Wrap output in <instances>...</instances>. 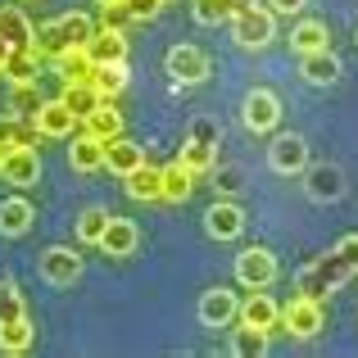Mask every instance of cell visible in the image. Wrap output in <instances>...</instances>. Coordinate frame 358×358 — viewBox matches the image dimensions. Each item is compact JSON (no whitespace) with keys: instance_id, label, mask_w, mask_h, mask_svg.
Masks as SVG:
<instances>
[{"instance_id":"obj_9","label":"cell","mask_w":358,"mask_h":358,"mask_svg":"<svg viewBox=\"0 0 358 358\" xmlns=\"http://www.w3.org/2000/svg\"><path fill=\"white\" fill-rule=\"evenodd\" d=\"M41 277L50 281V286H73V281L82 277V259L69 245H50V250L41 254Z\"/></svg>"},{"instance_id":"obj_13","label":"cell","mask_w":358,"mask_h":358,"mask_svg":"<svg viewBox=\"0 0 358 358\" xmlns=\"http://www.w3.org/2000/svg\"><path fill=\"white\" fill-rule=\"evenodd\" d=\"M91 55V64H122L127 59V32H114V27H96L91 41L82 45Z\"/></svg>"},{"instance_id":"obj_16","label":"cell","mask_w":358,"mask_h":358,"mask_svg":"<svg viewBox=\"0 0 358 358\" xmlns=\"http://www.w3.org/2000/svg\"><path fill=\"white\" fill-rule=\"evenodd\" d=\"M299 78H304L308 87H331V82L341 78V59L331 55V45H327V50H313V55H299Z\"/></svg>"},{"instance_id":"obj_31","label":"cell","mask_w":358,"mask_h":358,"mask_svg":"<svg viewBox=\"0 0 358 358\" xmlns=\"http://www.w3.org/2000/svg\"><path fill=\"white\" fill-rule=\"evenodd\" d=\"M182 164L191 168L195 177H200V173H209V168L218 164V145H209V141H195V136H186V145H182Z\"/></svg>"},{"instance_id":"obj_14","label":"cell","mask_w":358,"mask_h":358,"mask_svg":"<svg viewBox=\"0 0 358 358\" xmlns=\"http://www.w3.org/2000/svg\"><path fill=\"white\" fill-rule=\"evenodd\" d=\"M32 122H36V131L41 136H73V122H78V114H73L64 100H41V109L32 114Z\"/></svg>"},{"instance_id":"obj_47","label":"cell","mask_w":358,"mask_h":358,"mask_svg":"<svg viewBox=\"0 0 358 358\" xmlns=\"http://www.w3.org/2000/svg\"><path fill=\"white\" fill-rule=\"evenodd\" d=\"M254 5H259V0H227V9H231V18H236V14H245V9H254Z\"/></svg>"},{"instance_id":"obj_20","label":"cell","mask_w":358,"mask_h":358,"mask_svg":"<svg viewBox=\"0 0 358 358\" xmlns=\"http://www.w3.org/2000/svg\"><path fill=\"white\" fill-rule=\"evenodd\" d=\"M0 78H9L14 87H23V82H36L41 78V55L32 50V45H23V50H9L5 69H0Z\"/></svg>"},{"instance_id":"obj_37","label":"cell","mask_w":358,"mask_h":358,"mask_svg":"<svg viewBox=\"0 0 358 358\" xmlns=\"http://www.w3.org/2000/svg\"><path fill=\"white\" fill-rule=\"evenodd\" d=\"M231 350H236L241 358L263 354V350H268V331H259V327H241V331H236V341H231Z\"/></svg>"},{"instance_id":"obj_29","label":"cell","mask_w":358,"mask_h":358,"mask_svg":"<svg viewBox=\"0 0 358 358\" xmlns=\"http://www.w3.org/2000/svg\"><path fill=\"white\" fill-rule=\"evenodd\" d=\"M191 186H195V173L182 164V159L164 168V200H168V204H182L186 195H191Z\"/></svg>"},{"instance_id":"obj_15","label":"cell","mask_w":358,"mask_h":358,"mask_svg":"<svg viewBox=\"0 0 358 358\" xmlns=\"http://www.w3.org/2000/svg\"><path fill=\"white\" fill-rule=\"evenodd\" d=\"M136 245H141L136 222H131V218H114V213H109V227H105V236H100V250H105L109 259H127Z\"/></svg>"},{"instance_id":"obj_51","label":"cell","mask_w":358,"mask_h":358,"mask_svg":"<svg viewBox=\"0 0 358 358\" xmlns=\"http://www.w3.org/2000/svg\"><path fill=\"white\" fill-rule=\"evenodd\" d=\"M354 36H358V27H354Z\"/></svg>"},{"instance_id":"obj_23","label":"cell","mask_w":358,"mask_h":358,"mask_svg":"<svg viewBox=\"0 0 358 358\" xmlns=\"http://www.w3.org/2000/svg\"><path fill=\"white\" fill-rule=\"evenodd\" d=\"M82 122H87V131H91V136H100V141L122 136V114L114 109V100H100V105L91 109V114L82 118Z\"/></svg>"},{"instance_id":"obj_45","label":"cell","mask_w":358,"mask_h":358,"mask_svg":"<svg viewBox=\"0 0 358 358\" xmlns=\"http://www.w3.org/2000/svg\"><path fill=\"white\" fill-rule=\"evenodd\" d=\"M336 254H341L345 263L358 272V231H350V236H341V245H336Z\"/></svg>"},{"instance_id":"obj_7","label":"cell","mask_w":358,"mask_h":358,"mask_svg":"<svg viewBox=\"0 0 358 358\" xmlns=\"http://www.w3.org/2000/svg\"><path fill=\"white\" fill-rule=\"evenodd\" d=\"M277 122H281V100H277V91L254 87L250 96H245V127H250V131H272Z\"/></svg>"},{"instance_id":"obj_28","label":"cell","mask_w":358,"mask_h":358,"mask_svg":"<svg viewBox=\"0 0 358 358\" xmlns=\"http://www.w3.org/2000/svg\"><path fill=\"white\" fill-rule=\"evenodd\" d=\"M32 341H36V331H32L27 317L0 322V350H5V354H27V350H32Z\"/></svg>"},{"instance_id":"obj_43","label":"cell","mask_w":358,"mask_h":358,"mask_svg":"<svg viewBox=\"0 0 358 358\" xmlns=\"http://www.w3.org/2000/svg\"><path fill=\"white\" fill-rule=\"evenodd\" d=\"M18 114H0V150H9V145H18Z\"/></svg>"},{"instance_id":"obj_10","label":"cell","mask_w":358,"mask_h":358,"mask_svg":"<svg viewBox=\"0 0 358 358\" xmlns=\"http://www.w3.org/2000/svg\"><path fill=\"white\" fill-rule=\"evenodd\" d=\"M0 177H5L9 186H36V177H41V155L27 150V145H9Z\"/></svg>"},{"instance_id":"obj_39","label":"cell","mask_w":358,"mask_h":358,"mask_svg":"<svg viewBox=\"0 0 358 358\" xmlns=\"http://www.w3.org/2000/svg\"><path fill=\"white\" fill-rule=\"evenodd\" d=\"M127 23H136V18L127 14V5H100V27H114V32H127Z\"/></svg>"},{"instance_id":"obj_12","label":"cell","mask_w":358,"mask_h":358,"mask_svg":"<svg viewBox=\"0 0 358 358\" xmlns=\"http://www.w3.org/2000/svg\"><path fill=\"white\" fill-rule=\"evenodd\" d=\"M204 231H209L213 241H236L245 231V209L236 200H218L209 213H204Z\"/></svg>"},{"instance_id":"obj_8","label":"cell","mask_w":358,"mask_h":358,"mask_svg":"<svg viewBox=\"0 0 358 358\" xmlns=\"http://www.w3.org/2000/svg\"><path fill=\"white\" fill-rule=\"evenodd\" d=\"M236 322L241 327H259V331H277L281 327V304L272 295H263V290H254V295H245L241 299V313H236Z\"/></svg>"},{"instance_id":"obj_26","label":"cell","mask_w":358,"mask_h":358,"mask_svg":"<svg viewBox=\"0 0 358 358\" xmlns=\"http://www.w3.org/2000/svg\"><path fill=\"white\" fill-rule=\"evenodd\" d=\"M55 69H59V78L64 82H91V55L82 50V45H69V50H59L55 55Z\"/></svg>"},{"instance_id":"obj_19","label":"cell","mask_w":358,"mask_h":358,"mask_svg":"<svg viewBox=\"0 0 358 358\" xmlns=\"http://www.w3.org/2000/svg\"><path fill=\"white\" fill-rule=\"evenodd\" d=\"M69 164H73V173H96V168H105V141L82 131L69 150Z\"/></svg>"},{"instance_id":"obj_49","label":"cell","mask_w":358,"mask_h":358,"mask_svg":"<svg viewBox=\"0 0 358 358\" xmlns=\"http://www.w3.org/2000/svg\"><path fill=\"white\" fill-rule=\"evenodd\" d=\"M96 5H122V0H96Z\"/></svg>"},{"instance_id":"obj_46","label":"cell","mask_w":358,"mask_h":358,"mask_svg":"<svg viewBox=\"0 0 358 358\" xmlns=\"http://www.w3.org/2000/svg\"><path fill=\"white\" fill-rule=\"evenodd\" d=\"M268 9H272V14H299L304 0H268Z\"/></svg>"},{"instance_id":"obj_32","label":"cell","mask_w":358,"mask_h":358,"mask_svg":"<svg viewBox=\"0 0 358 358\" xmlns=\"http://www.w3.org/2000/svg\"><path fill=\"white\" fill-rule=\"evenodd\" d=\"M32 50H36V55H45V59H55L59 50H69V41H64V27H59V18H50V23H41V27H36V36H32Z\"/></svg>"},{"instance_id":"obj_50","label":"cell","mask_w":358,"mask_h":358,"mask_svg":"<svg viewBox=\"0 0 358 358\" xmlns=\"http://www.w3.org/2000/svg\"><path fill=\"white\" fill-rule=\"evenodd\" d=\"M0 168H5V150H0Z\"/></svg>"},{"instance_id":"obj_4","label":"cell","mask_w":358,"mask_h":358,"mask_svg":"<svg viewBox=\"0 0 358 358\" xmlns=\"http://www.w3.org/2000/svg\"><path fill=\"white\" fill-rule=\"evenodd\" d=\"M236 281L245 290H268L272 281H277V259H272V250H241L236 254Z\"/></svg>"},{"instance_id":"obj_24","label":"cell","mask_w":358,"mask_h":358,"mask_svg":"<svg viewBox=\"0 0 358 358\" xmlns=\"http://www.w3.org/2000/svg\"><path fill=\"white\" fill-rule=\"evenodd\" d=\"M308 268H313V277L322 281L327 290H341L345 281L354 277V268H350V263H345V259H341V254H336V250H327L322 259H313V263H308Z\"/></svg>"},{"instance_id":"obj_2","label":"cell","mask_w":358,"mask_h":358,"mask_svg":"<svg viewBox=\"0 0 358 358\" xmlns=\"http://www.w3.org/2000/svg\"><path fill=\"white\" fill-rule=\"evenodd\" d=\"M231 36L245 45V50H263V45L277 36V14L272 9H245V14H236L231 18Z\"/></svg>"},{"instance_id":"obj_35","label":"cell","mask_w":358,"mask_h":358,"mask_svg":"<svg viewBox=\"0 0 358 358\" xmlns=\"http://www.w3.org/2000/svg\"><path fill=\"white\" fill-rule=\"evenodd\" d=\"M59 27H64V41H69V45H87L91 32H96V23H91L87 14H78V9H73V14H64Z\"/></svg>"},{"instance_id":"obj_40","label":"cell","mask_w":358,"mask_h":358,"mask_svg":"<svg viewBox=\"0 0 358 358\" xmlns=\"http://www.w3.org/2000/svg\"><path fill=\"white\" fill-rule=\"evenodd\" d=\"M295 290H299V295H308V299H327V295H331V290H327L322 281L313 277V268H304V272H299V286H295Z\"/></svg>"},{"instance_id":"obj_27","label":"cell","mask_w":358,"mask_h":358,"mask_svg":"<svg viewBox=\"0 0 358 358\" xmlns=\"http://www.w3.org/2000/svg\"><path fill=\"white\" fill-rule=\"evenodd\" d=\"M290 45H295L299 55L327 50V45H331V32H327V23H317V18H304V23H295V32H290Z\"/></svg>"},{"instance_id":"obj_44","label":"cell","mask_w":358,"mask_h":358,"mask_svg":"<svg viewBox=\"0 0 358 358\" xmlns=\"http://www.w3.org/2000/svg\"><path fill=\"white\" fill-rule=\"evenodd\" d=\"M122 5H127V14H131V18H136V23H141V18H155L164 0H122Z\"/></svg>"},{"instance_id":"obj_22","label":"cell","mask_w":358,"mask_h":358,"mask_svg":"<svg viewBox=\"0 0 358 358\" xmlns=\"http://www.w3.org/2000/svg\"><path fill=\"white\" fill-rule=\"evenodd\" d=\"M0 36H5L14 50H23V45H32L36 27L27 23V14H23L18 5H5V9H0Z\"/></svg>"},{"instance_id":"obj_25","label":"cell","mask_w":358,"mask_h":358,"mask_svg":"<svg viewBox=\"0 0 358 358\" xmlns=\"http://www.w3.org/2000/svg\"><path fill=\"white\" fill-rule=\"evenodd\" d=\"M91 87L100 91V100L122 96V87H127V59L122 64H96V69H91Z\"/></svg>"},{"instance_id":"obj_18","label":"cell","mask_w":358,"mask_h":358,"mask_svg":"<svg viewBox=\"0 0 358 358\" xmlns=\"http://www.w3.org/2000/svg\"><path fill=\"white\" fill-rule=\"evenodd\" d=\"M141 164H145V150H141L136 141H127V136H114V141H105V168H109V173L127 177L131 168H141Z\"/></svg>"},{"instance_id":"obj_38","label":"cell","mask_w":358,"mask_h":358,"mask_svg":"<svg viewBox=\"0 0 358 358\" xmlns=\"http://www.w3.org/2000/svg\"><path fill=\"white\" fill-rule=\"evenodd\" d=\"M195 23H204V27L231 23V9H227V0H200V5H195Z\"/></svg>"},{"instance_id":"obj_11","label":"cell","mask_w":358,"mask_h":358,"mask_svg":"<svg viewBox=\"0 0 358 358\" xmlns=\"http://www.w3.org/2000/svg\"><path fill=\"white\" fill-rule=\"evenodd\" d=\"M236 313H241V299L231 295L227 286H213V290L200 295V322L204 327H231Z\"/></svg>"},{"instance_id":"obj_30","label":"cell","mask_w":358,"mask_h":358,"mask_svg":"<svg viewBox=\"0 0 358 358\" xmlns=\"http://www.w3.org/2000/svg\"><path fill=\"white\" fill-rule=\"evenodd\" d=\"M59 100H64V105L78 114V122H82V118L91 114V109L100 105V91L91 87V82H64V96H59Z\"/></svg>"},{"instance_id":"obj_21","label":"cell","mask_w":358,"mask_h":358,"mask_svg":"<svg viewBox=\"0 0 358 358\" xmlns=\"http://www.w3.org/2000/svg\"><path fill=\"white\" fill-rule=\"evenodd\" d=\"M32 204L23 200V195H9V200H0V236H23L27 227H32Z\"/></svg>"},{"instance_id":"obj_33","label":"cell","mask_w":358,"mask_h":358,"mask_svg":"<svg viewBox=\"0 0 358 358\" xmlns=\"http://www.w3.org/2000/svg\"><path fill=\"white\" fill-rule=\"evenodd\" d=\"M36 109H41V91H36V82H23V87H14V96H9V114L32 118Z\"/></svg>"},{"instance_id":"obj_1","label":"cell","mask_w":358,"mask_h":358,"mask_svg":"<svg viewBox=\"0 0 358 358\" xmlns=\"http://www.w3.org/2000/svg\"><path fill=\"white\" fill-rule=\"evenodd\" d=\"M322 322H327V308H322V299H308V295H290V304H281V327H286L295 341H313L317 331H322Z\"/></svg>"},{"instance_id":"obj_42","label":"cell","mask_w":358,"mask_h":358,"mask_svg":"<svg viewBox=\"0 0 358 358\" xmlns=\"http://www.w3.org/2000/svg\"><path fill=\"white\" fill-rule=\"evenodd\" d=\"M213 168H218V164H213ZM241 182H245V173H241V168L236 164H227V168H218V191H241Z\"/></svg>"},{"instance_id":"obj_48","label":"cell","mask_w":358,"mask_h":358,"mask_svg":"<svg viewBox=\"0 0 358 358\" xmlns=\"http://www.w3.org/2000/svg\"><path fill=\"white\" fill-rule=\"evenodd\" d=\"M9 50H14V45L5 41V36H0V69H5V59H9Z\"/></svg>"},{"instance_id":"obj_6","label":"cell","mask_w":358,"mask_h":358,"mask_svg":"<svg viewBox=\"0 0 358 358\" xmlns=\"http://www.w3.org/2000/svg\"><path fill=\"white\" fill-rule=\"evenodd\" d=\"M304 191L313 204H336L345 195V173L336 164H313L304 168Z\"/></svg>"},{"instance_id":"obj_34","label":"cell","mask_w":358,"mask_h":358,"mask_svg":"<svg viewBox=\"0 0 358 358\" xmlns=\"http://www.w3.org/2000/svg\"><path fill=\"white\" fill-rule=\"evenodd\" d=\"M105 227H109V209H87L78 218V241H87V245H100V236H105Z\"/></svg>"},{"instance_id":"obj_36","label":"cell","mask_w":358,"mask_h":358,"mask_svg":"<svg viewBox=\"0 0 358 358\" xmlns=\"http://www.w3.org/2000/svg\"><path fill=\"white\" fill-rule=\"evenodd\" d=\"M14 317H27V304H23V295L14 290V281L0 277V322H14Z\"/></svg>"},{"instance_id":"obj_41","label":"cell","mask_w":358,"mask_h":358,"mask_svg":"<svg viewBox=\"0 0 358 358\" xmlns=\"http://www.w3.org/2000/svg\"><path fill=\"white\" fill-rule=\"evenodd\" d=\"M191 136H195V141H209V145H218V141H222V127H218L213 118H195V122H191Z\"/></svg>"},{"instance_id":"obj_3","label":"cell","mask_w":358,"mask_h":358,"mask_svg":"<svg viewBox=\"0 0 358 358\" xmlns=\"http://www.w3.org/2000/svg\"><path fill=\"white\" fill-rule=\"evenodd\" d=\"M268 164H272V173H281V177H299L308 168V141L299 136V131H281L268 145Z\"/></svg>"},{"instance_id":"obj_52","label":"cell","mask_w":358,"mask_h":358,"mask_svg":"<svg viewBox=\"0 0 358 358\" xmlns=\"http://www.w3.org/2000/svg\"><path fill=\"white\" fill-rule=\"evenodd\" d=\"M164 5H168V0H164Z\"/></svg>"},{"instance_id":"obj_17","label":"cell","mask_w":358,"mask_h":358,"mask_svg":"<svg viewBox=\"0 0 358 358\" xmlns=\"http://www.w3.org/2000/svg\"><path fill=\"white\" fill-rule=\"evenodd\" d=\"M127 195L131 200H141V204H150V200H164V168H150V164H141V168H131L127 177Z\"/></svg>"},{"instance_id":"obj_5","label":"cell","mask_w":358,"mask_h":358,"mask_svg":"<svg viewBox=\"0 0 358 358\" xmlns=\"http://www.w3.org/2000/svg\"><path fill=\"white\" fill-rule=\"evenodd\" d=\"M164 64H168V78L182 82V87H200L209 78V55L195 50V45H173Z\"/></svg>"}]
</instances>
